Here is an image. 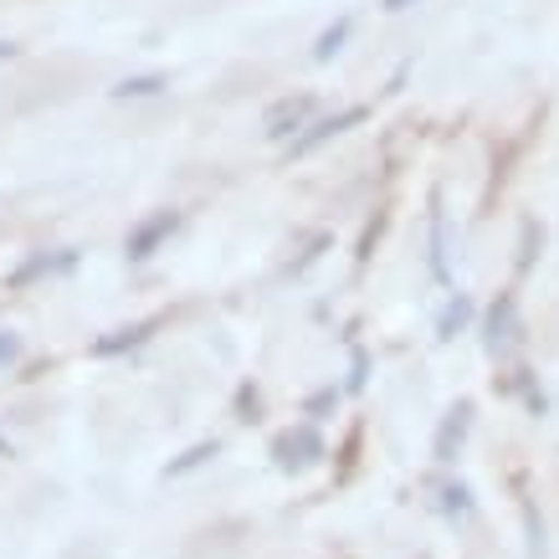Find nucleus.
<instances>
[{"label": "nucleus", "mask_w": 559, "mask_h": 559, "mask_svg": "<svg viewBox=\"0 0 559 559\" xmlns=\"http://www.w3.org/2000/svg\"><path fill=\"white\" fill-rule=\"evenodd\" d=\"M262 416V395L257 385H237V421H257Z\"/></svg>", "instance_id": "obj_20"}, {"label": "nucleus", "mask_w": 559, "mask_h": 559, "mask_svg": "<svg viewBox=\"0 0 559 559\" xmlns=\"http://www.w3.org/2000/svg\"><path fill=\"white\" fill-rule=\"evenodd\" d=\"M16 57V41H0V62H11Z\"/></svg>", "instance_id": "obj_23"}, {"label": "nucleus", "mask_w": 559, "mask_h": 559, "mask_svg": "<svg viewBox=\"0 0 559 559\" xmlns=\"http://www.w3.org/2000/svg\"><path fill=\"white\" fill-rule=\"evenodd\" d=\"M477 340H483V355L492 365H509L519 355V344H524V304H519V293L503 288L492 293L483 313H477Z\"/></svg>", "instance_id": "obj_1"}, {"label": "nucleus", "mask_w": 559, "mask_h": 559, "mask_svg": "<svg viewBox=\"0 0 559 559\" xmlns=\"http://www.w3.org/2000/svg\"><path fill=\"white\" fill-rule=\"evenodd\" d=\"M473 401H457V406L441 411L437 431H431V457H437V467H452V462L462 457V447H467V437H473Z\"/></svg>", "instance_id": "obj_6"}, {"label": "nucleus", "mask_w": 559, "mask_h": 559, "mask_svg": "<svg viewBox=\"0 0 559 559\" xmlns=\"http://www.w3.org/2000/svg\"><path fill=\"white\" fill-rule=\"evenodd\" d=\"M21 355H26V344H21L16 329H0V370H11V365H21Z\"/></svg>", "instance_id": "obj_19"}, {"label": "nucleus", "mask_w": 559, "mask_h": 559, "mask_svg": "<svg viewBox=\"0 0 559 559\" xmlns=\"http://www.w3.org/2000/svg\"><path fill=\"white\" fill-rule=\"evenodd\" d=\"M221 447L216 441H195V447H186V452H180V457L170 462V467H165V477H186V473H195V467H205V462L216 457Z\"/></svg>", "instance_id": "obj_15"}, {"label": "nucleus", "mask_w": 559, "mask_h": 559, "mask_svg": "<svg viewBox=\"0 0 559 559\" xmlns=\"http://www.w3.org/2000/svg\"><path fill=\"white\" fill-rule=\"evenodd\" d=\"M349 36H355V16H340L329 21L319 36H313V62H334L344 47H349Z\"/></svg>", "instance_id": "obj_13"}, {"label": "nucleus", "mask_w": 559, "mask_h": 559, "mask_svg": "<svg viewBox=\"0 0 559 559\" xmlns=\"http://www.w3.org/2000/svg\"><path fill=\"white\" fill-rule=\"evenodd\" d=\"M159 93H165V78H159V72H144V78H123L119 87H114V98H159Z\"/></svg>", "instance_id": "obj_16"}, {"label": "nucleus", "mask_w": 559, "mask_h": 559, "mask_svg": "<svg viewBox=\"0 0 559 559\" xmlns=\"http://www.w3.org/2000/svg\"><path fill=\"white\" fill-rule=\"evenodd\" d=\"M159 313H150V319L139 323H123V329H108L103 340H93V359H119V355H134V349H144V344L154 340V329H159Z\"/></svg>", "instance_id": "obj_9"}, {"label": "nucleus", "mask_w": 559, "mask_h": 559, "mask_svg": "<svg viewBox=\"0 0 559 559\" xmlns=\"http://www.w3.org/2000/svg\"><path fill=\"white\" fill-rule=\"evenodd\" d=\"M72 267H78L72 247H62V252H32L26 262H16V267L5 272V293H26L41 277H57V272H72Z\"/></svg>", "instance_id": "obj_8"}, {"label": "nucleus", "mask_w": 559, "mask_h": 559, "mask_svg": "<svg viewBox=\"0 0 559 559\" xmlns=\"http://www.w3.org/2000/svg\"><path fill=\"white\" fill-rule=\"evenodd\" d=\"M437 509H441V519L467 524V519L477 513V498H473V488H467L462 477H441V483H437Z\"/></svg>", "instance_id": "obj_12"}, {"label": "nucleus", "mask_w": 559, "mask_h": 559, "mask_svg": "<svg viewBox=\"0 0 559 559\" xmlns=\"http://www.w3.org/2000/svg\"><path fill=\"white\" fill-rule=\"evenodd\" d=\"M477 313H483V308L473 304V293L452 288V293H447V304L437 308V340H441V344H452V340H462V334H473Z\"/></svg>", "instance_id": "obj_10"}, {"label": "nucleus", "mask_w": 559, "mask_h": 559, "mask_svg": "<svg viewBox=\"0 0 559 559\" xmlns=\"http://www.w3.org/2000/svg\"><path fill=\"white\" fill-rule=\"evenodd\" d=\"M272 457H277L283 473L319 467V462L329 457V441H323L319 421H298V426H288V431H277V437H272Z\"/></svg>", "instance_id": "obj_4"}, {"label": "nucleus", "mask_w": 559, "mask_h": 559, "mask_svg": "<svg viewBox=\"0 0 559 559\" xmlns=\"http://www.w3.org/2000/svg\"><path fill=\"white\" fill-rule=\"evenodd\" d=\"M365 380H370V349H349V380H344V395H359L365 390Z\"/></svg>", "instance_id": "obj_18"}, {"label": "nucleus", "mask_w": 559, "mask_h": 559, "mask_svg": "<svg viewBox=\"0 0 559 559\" xmlns=\"http://www.w3.org/2000/svg\"><path fill=\"white\" fill-rule=\"evenodd\" d=\"M411 5H426V0H380V11H390V16H401Z\"/></svg>", "instance_id": "obj_22"}, {"label": "nucleus", "mask_w": 559, "mask_h": 559, "mask_svg": "<svg viewBox=\"0 0 559 559\" xmlns=\"http://www.w3.org/2000/svg\"><path fill=\"white\" fill-rule=\"evenodd\" d=\"M503 390H509V395L528 411V416H534V421H539V416H549V395H544L539 370H534V365H524V359H519V365L503 374Z\"/></svg>", "instance_id": "obj_11"}, {"label": "nucleus", "mask_w": 559, "mask_h": 559, "mask_svg": "<svg viewBox=\"0 0 559 559\" xmlns=\"http://www.w3.org/2000/svg\"><path fill=\"white\" fill-rule=\"evenodd\" d=\"M365 119H370V108H365V103H344V108H334V114H319V119L308 123L298 139H288V144H283V154H288V159H308V154H319L323 144H334L340 134L359 129Z\"/></svg>", "instance_id": "obj_3"}, {"label": "nucleus", "mask_w": 559, "mask_h": 559, "mask_svg": "<svg viewBox=\"0 0 559 559\" xmlns=\"http://www.w3.org/2000/svg\"><path fill=\"white\" fill-rule=\"evenodd\" d=\"M426 277L441 293L457 288V277H452V226H447V195L441 190L426 195Z\"/></svg>", "instance_id": "obj_2"}, {"label": "nucleus", "mask_w": 559, "mask_h": 559, "mask_svg": "<svg viewBox=\"0 0 559 559\" xmlns=\"http://www.w3.org/2000/svg\"><path fill=\"white\" fill-rule=\"evenodd\" d=\"M544 252V226L539 221H519V257H513V277H528Z\"/></svg>", "instance_id": "obj_14"}, {"label": "nucleus", "mask_w": 559, "mask_h": 559, "mask_svg": "<svg viewBox=\"0 0 559 559\" xmlns=\"http://www.w3.org/2000/svg\"><path fill=\"white\" fill-rule=\"evenodd\" d=\"M340 395H344L340 385H323V390H313V395H308V401H304V416H308V421H329V416L340 411Z\"/></svg>", "instance_id": "obj_17"}, {"label": "nucleus", "mask_w": 559, "mask_h": 559, "mask_svg": "<svg viewBox=\"0 0 559 559\" xmlns=\"http://www.w3.org/2000/svg\"><path fill=\"white\" fill-rule=\"evenodd\" d=\"M0 457H11V441H5V437H0Z\"/></svg>", "instance_id": "obj_24"}, {"label": "nucleus", "mask_w": 559, "mask_h": 559, "mask_svg": "<svg viewBox=\"0 0 559 559\" xmlns=\"http://www.w3.org/2000/svg\"><path fill=\"white\" fill-rule=\"evenodd\" d=\"M323 252H329V237H313V241H308V247H304V257L293 262V277H298V272H308V267H313V262H319Z\"/></svg>", "instance_id": "obj_21"}, {"label": "nucleus", "mask_w": 559, "mask_h": 559, "mask_svg": "<svg viewBox=\"0 0 559 559\" xmlns=\"http://www.w3.org/2000/svg\"><path fill=\"white\" fill-rule=\"evenodd\" d=\"M313 119H319V103L308 98V93H298V98H277V103H272L267 119H262V129H267V139L288 144V139H298Z\"/></svg>", "instance_id": "obj_7"}, {"label": "nucleus", "mask_w": 559, "mask_h": 559, "mask_svg": "<svg viewBox=\"0 0 559 559\" xmlns=\"http://www.w3.org/2000/svg\"><path fill=\"white\" fill-rule=\"evenodd\" d=\"M180 211H175V205H165V211H150V216L139 221V226H129V237H123V262H129V267H144V262H150L154 252H159V247H165V241L175 237V231H180Z\"/></svg>", "instance_id": "obj_5"}]
</instances>
